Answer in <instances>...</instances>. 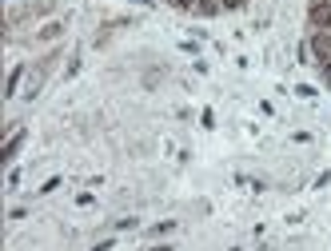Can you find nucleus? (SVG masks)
Segmentation results:
<instances>
[{"instance_id": "nucleus-3", "label": "nucleus", "mask_w": 331, "mask_h": 251, "mask_svg": "<svg viewBox=\"0 0 331 251\" xmlns=\"http://www.w3.org/2000/svg\"><path fill=\"white\" fill-rule=\"evenodd\" d=\"M295 96H303V100H315V88H307V84H299V88H295Z\"/></svg>"}, {"instance_id": "nucleus-2", "label": "nucleus", "mask_w": 331, "mask_h": 251, "mask_svg": "<svg viewBox=\"0 0 331 251\" xmlns=\"http://www.w3.org/2000/svg\"><path fill=\"white\" fill-rule=\"evenodd\" d=\"M20 76H24V68H12V76H8V84H4V96H12V92H16V84H20Z\"/></svg>"}, {"instance_id": "nucleus-1", "label": "nucleus", "mask_w": 331, "mask_h": 251, "mask_svg": "<svg viewBox=\"0 0 331 251\" xmlns=\"http://www.w3.org/2000/svg\"><path fill=\"white\" fill-rule=\"evenodd\" d=\"M20 144H24V128H16V132H12V136H8V144H4V151H0V159H12V155H16V148H20Z\"/></svg>"}]
</instances>
